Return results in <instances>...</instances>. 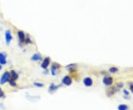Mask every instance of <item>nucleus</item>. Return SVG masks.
<instances>
[{
  "label": "nucleus",
  "mask_w": 133,
  "mask_h": 110,
  "mask_svg": "<svg viewBox=\"0 0 133 110\" xmlns=\"http://www.w3.org/2000/svg\"><path fill=\"white\" fill-rule=\"evenodd\" d=\"M58 86H56L55 84H52L51 85H50V92H51V91H54V90H56V89H58Z\"/></svg>",
  "instance_id": "obj_12"
},
{
  "label": "nucleus",
  "mask_w": 133,
  "mask_h": 110,
  "mask_svg": "<svg viewBox=\"0 0 133 110\" xmlns=\"http://www.w3.org/2000/svg\"><path fill=\"white\" fill-rule=\"evenodd\" d=\"M2 64H0V70H2Z\"/></svg>",
  "instance_id": "obj_20"
},
{
  "label": "nucleus",
  "mask_w": 133,
  "mask_h": 110,
  "mask_svg": "<svg viewBox=\"0 0 133 110\" xmlns=\"http://www.w3.org/2000/svg\"><path fill=\"white\" fill-rule=\"evenodd\" d=\"M41 59H42V56H41V55L38 53H36L34 55H33V56L31 57V60L34 61H38Z\"/></svg>",
  "instance_id": "obj_11"
},
{
  "label": "nucleus",
  "mask_w": 133,
  "mask_h": 110,
  "mask_svg": "<svg viewBox=\"0 0 133 110\" xmlns=\"http://www.w3.org/2000/svg\"><path fill=\"white\" fill-rule=\"evenodd\" d=\"M3 95H4V93H3V92L2 91V89H0V98H1L2 97H3Z\"/></svg>",
  "instance_id": "obj_18"
},
{
  "label": "nucleus",
  "mask_w": 133,
  "mask_h": 110,
  "mask_svg": "<svg viewBox=\"0 0 133 110\" xmlns=\"http://www.w3.org/2000/svg\"><path fill=\"white\" fill-rule=\"evenodd\" d=\"M126 109H127V106H126V105H121L118 107L119 110H126Z\"/></svg>",
  "instance_id": "obj_13"
},
{
  "label": "nucleus",
  "mask_w": 133,
  "mask_h": 110,
  "mask_svg": "<svg viewBox=\"0 0 133 110\" xmlns=\"http://www.w3.org/2000/svg\"><path fill=\"white\" fill-rule=\"evenodd\" d=\"M83 83L86 86H91L92 85V80L89 77H86L84 79Z\"/></svg>",
  "instance_id": "obj_5"
},
{
  "label": "nucleus",
  "mask_w": 133,
  "mask_h": 110,
  "mask_svg": "<svg viewBox=\"0 0 133 110\" xmlns=\"http://www.w3.org/2000/svg\"><path fill=\"white\" fill-rule=\"evenodd\" d=\"M18 78H19V75L16 73V72L14 71V70H11L10 73V79L16 81V80L18 79Z\"/></svg>",
  "instance_id": "obj_7"
},
{
  "label": "nucleus",
  "mask_w": 133,
  "mask_h": 110,
  "mask_svg": "<svg viewBox=\"0 0 133 110\" xmlns=\"http://www.w3.org/2000/svg\"><path fill=\"white\" fill-rule=\"evenodd\" d=\"M109 71H110L111 72H115L118 71V69L115 68V67H112V68L109 69Z\"/></svg>",
  "instance_id": "obj_16"
},
{
  "label": "nucleus",
  "mask_w": 133,
  "mask_h": 110,
  "mask_svg": "<svg viewBox=\"0 0 133 110\" xmlns=\"http://www.w3.org/2000/svg\"><path fill=\"white\" fill-rule=\"evenodd\" d=\"M130 89H131V91L133 92V86H130Z\"/></svg>",
  "instance_id": "obj_19"
},
{
  "label": "nucleus",
  "mask_w": 133,
  "mask_h": 110,
  "mask_svg": "<svg viewBox=\"0 0 133 110\" xmlns=\"http://www.w3.org/2000/svg\"><path fill=\"white\" fill-rule=\"evenodd\" d=\"M7 63V59L5 55H4L2 53H0V64L2 65H5Z\"/></svg>",
  "instance_id": "obj_9"
},
{
  "label": "nucleus",
  "mask_w": 133,
  "mask_h": 110,
  "mask_svg": "<svg viewBox=\"0 0 133 110\" xmlns=\"http://www.w3.org/2000/svg\"><path fill=\"white\" fill-rule=\"evenodd\" d=\"M9 84H10V85H11V86H15L16 85V84L15 83V81H13V80H11V79H9Z\"/></svg>",
  "instance_id": "obj_15"
},
{
  "label": "nucleus",
  "mask_w": 133,
  "mask_h": 110,
  "mask_svg": "<svg viewBox=\"0 0 133 110\" xmlns=\"http://www.w3.org/2000/svg\"><path fill=\"white\" fill-rule=\"evenodd\" d=\"M58 67H60L59 64H57L56 63H53L52 64V67H51V73H52V75H56V70H57Z\"/></svg>",
  "instance_id": "obj_10"
},
{
  "label": "nucleus",
  "mask_w": 133,
  "mask_h": 110,
  "mask_svg": "<svg viewBox=\"0 0 133 110\" xmlns=\"http://www.w3.org/2000/svg\"><path fill=\"white\" fill-rule=\"evenodd\" d=\"M12 40V35H11V33L10 30H6L5 31V41H6V43L7 44H9Z\"/></svg>",
  "instance_id": "obj_2"
},
{
  "label": "nucleus",
  "mask_w": 133,
  "mask_h": 110,
  "mask_svg": "<svg viewBox=\"0 0 133 110\" xmlns=\"http://www.w3.org/2000/svg\"><path fill=\"white\" fill-rule=\"evenodd\" d=\"M35 86H37V87H43L44 86V84H41V83H38V82H36V83L33 84Z\"/></svg>",
  "instance_id": "obj_14"
},
{
  "label": "nucleus",
  "mask_w": 133,
  "mask_h": 110,
  "mask_svg": "<svg viewBox=\"0 0 133 110\" xmlns=\"http://www.w3.org/2000/svg\"><path fill=\"white\" fill-rule=\"evenodd\" d=\"M50 63V59L49 57L44 58V60L43 61V62L42 64V67L43 69H47V68H48V67L49 66Z\"/></svg>",
  "instance_id": "obj_6"
},
{
  "label": "nucleus",
  "mask_w": 133,
  "mask_h": 110,
  "mask_svg": "<svg viewBox=\"0 0 133 110\" xmlns=\"http://www.w3.org/2000/svg\"><path fill=\"white\" fill-rule=\"evenodd\" d=\"M104 84L106 86H109L112 84V78L111 77H105L103 80Z\"/></svg>",
  "instance_id": "obj_8"
},
{
  "label": "nucleus",
  "mask_w": 133,
  "mask_h": 110,
  "mask_svg": "<svg viewBox=\"0 0 133 110\" xmlns=\"http://www.w3.org/2000/svg\"><path fill=\"white\" fill-rule=\"evenodd\" d=\"M10 79V73L8 72H5L2 75V78L0 79V84H5L6 82H8Z\"/></svg>",
  "instance_id": "obj_1"
},
{
  "label": "nucleus",
  "mask_w": 133,
  "mask_h": 110,
  "mask_svg": "<svg viewBox=\"0 0 133 110\" xmlns=\"http://www.w3.org/2000/svg\"><path fill=\"white\" fill-rule=\"evenodd\" d=\"M25 42H26V43L27 44H30V43H32V42H31V40L30 39V38L29 37H28V38H25Z\"/></svg>",
  "instance_id": "obj_17"
},
{
  "label": "nucleus",
  "mask_w": 133,
  "mask_h": 110,
  "mask_svg": "<svg viewBox=\"0 0 133 110\" xmlns=\"http://www.w3.org/2000/svg\"><path fill=\"white\" fill-rule=\"evenodd\" d=\"M72 78H71L70 76H68V75H66V76L62 79V83H63L64 84L66 85V86L71 85V84H72Z\"/></svg>",
  "instance_id": "obj_3"
},
{
  "label": "nucleus",
  "mask_w": 133,
  "mask_h": 110,
  "mask_svg": "<svg viewBox=\"0 0 133 110\" xmlns=\"http://www.w3.org/2000/svg\"><path fill=\"white\" fill-rule=\"evenodd\" d=\"M18 37L19 38V42L21 43H23L25 42L26 36H25V34L23 31H22V30L18 31Z\"/></svg>",
  "instance_id": "obj_4"
}]
</instances>
